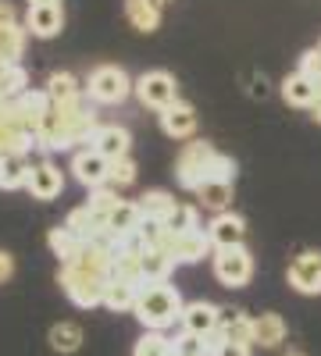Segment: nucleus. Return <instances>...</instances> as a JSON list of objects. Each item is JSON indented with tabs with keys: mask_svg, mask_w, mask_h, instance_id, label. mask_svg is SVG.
I'll return each instance as SVG.
<instances>
[{
	"mask_svg": "<svg viewBox=\"0 0 321 356\" xmlns=\"http://www.w3.org/2000/svg\"><path fill=\"white\" fill-rule=\"evenodd\" d=\"M182 310H186V303H182V296H179L175 285H168V282H143L132 314L139 317L143 328L164 332V328H171L175 321H182Z\"/></svg>",
	"mask_w": 321,
	"mask_h": 356,
	"instance_id": "obj_1",
	"label": "nucleus"
},
{
	"mask_svg": "<svg viewBox=\"0 0 321 356\" xmlns=\"http://www.w3.org/2000/svg\"><path fill=\"white\" fill-rule=\"evenodd\" d=\"M107 282L104 275H90V271H82V267L75 264H61V271H57V285L65 289V296L82 307V310H90V307H100L104 303V296H107Z\"/></svg>",
	"mask_w": 321,
	"mask_h": 356,
	"instance_id": "obj_2",
	"label": "nucleus"
},
{
	"mask_svg": "<svg viewBox=\"0 0 321 356\" xmlns=\"http://www.w3.org/2000/svg\"><path fill=\"white\" fill-rule=\"evenodd\" d=\"M90 104H93L90 97H79V100H72V104H54L57 114H61V122H65L68 150H75V146H90V143H93V132L100 129L97 111H93Z\"/></svg>",
	"mask_w": 321,
	"mask_h": 356,
	"instance_id": "obj_3",
	"label": "nucleus"
},
{
	"mask_svg": "<svg viewBox=\"0 0 321 356\" xmlns=\"http://www.w3.org/2000/svg\"><path fill=\"white\" fill-rule=\"evenodd\" d=\"M129 93H136V82L118 68V65H100L90 72V82H86V97L93 104H122Z\"/></svg>",
	"mask_w": 321,
	"mask_h": 356,
	"instance_id": "obj_4",
	"label": "nucleus"
},
{
	"mask_svg": "<svg viewBox=\"0 0 321 356\" xmlns=\"http://www.w3.org/2000/svg\"><path fill=\"white\" fill-rule=\"evenodd\" d=\"M214 154H218V150H214L211 143L189 139V143L182 146L179 161H175V178H179V186L189 189V193H196L200 182H203V175H208V164L214 161Z\"/></svg>",
	"mask_w": 321,
	"mask_h": 356,
	"instance_id": "obj_5",
	"label": "nucleus"
},
{
	"mask_svg": "<svg viewBox=\"0 0 321 356\" xmlns=\"http://www.w3.org/2000/svg\"><path fill=\"white\" fill-rule=\"evenodd\" d=\"M214 278L221 285H228V289H243L253 278V257H250V250L243 243L214 250Z\"/></svg>",
	"mask_w": 321,
	"mask_h": 356,
	"instance_id": "obj_6",
	"label": "nucleus"
},
{
	"mask_svg": "<svg viewBox=\"0 0 321 356\" xmlns=\"http://www.w3.org/2000/svg\"><path fill=\"white\" fill-rule=\"evenodd\" d=\"M136 97L143 107H154V111H164L179 100V86L168 72H147L136 79Z\"/></svg>",
	"mask_w": 321,
	"mask_h": 356,
	"instance_id": "obj_7",
	"label": "nucleus"
},
{
	"mask_svg": "<svg viewBox=\"0 0 321 356\" xmlns=\"http://www.w3.org/2000/svg\"><path fill=\"white\" fill-rule=\"evenodd\" d=\"M107 171H111V161H107L104 154H97L93 146H82V150H75V157H72V175H75L79 186H86V189L107 186Z\"/></svg>",
	"mask_w": 321,
	"mask_h": 356,
	"instance_id": "obj_8",
	"label": "nucleus"
},
{
	"mask_svg": "<svg viewBox=\"0 0 321 356\" xmlns=\"http://www.w3.org/2000/svg\"><path fill=\"white\" fill-rule=\"evenodd\" d=\"M164 250L175 257V264H196L203 257H211L214 243H211V235L203 228H196V232H186V235H168Z\"/></svg>",
	"mask_w": 321,
	"mask_h": 356,
	"instance_id": "obj_9",
	"label": "nucleus"
},
{
	"mask_svg": "<svg viewBox=\"0 0 321 356\" xmlns=\"http://www.w3.org/2000/svg\"><path fill=\"white\" fill-rule=\"evenodd\" d=\"M289 285L304 296H321V253L307 250L289 264Z\"/></svg>",
	"mask_w": 321,
	"mask_h": 356,
	"instance_id": "obj_10",
	"label": "nucleus"
},
{
	"mask_svg": "<svg viewBox=\"0 0 321 356\" xmlns=\"http://www.w3.org/2000/svg\"><path fill=\"white\" fill-rule=\"evenodd\" d=\"M25 29L36 40H54L65 29V11L61 4H33L25 11Z\"/></svg>",
	"mask_w": 321,
	"mask_h": 356,
	"instance_id": "obj_11",
	"label": "nucleus"
},
{
	"mask_svg": "<svg viewBox=\"0 0 321 356\" xmlns=\"http://www.w3.org/2000/svg\"><path fill=\"white\" fill-rule=\"evenodd\" d=\"M25 189L33 193V200H57V196H61V189H65V175H61V168H57V164L40 161V164H33V171H29Z\"/></svg>",
	"mask_w": 321,
	"mask_h": 356,
	"instance_id": "obj_12",
	"label": "nucleus"
},
{
	"mask_svg": "<svg viewBox=\"0 0 321 356\" xmlns=\"http://www.w3.org/2000/svg\"><path fill=\"white\" fill-rule=\"evenodd\" d=\"M208 235H211L214 250H221V246H240V243L246 239V221H243L240 214H232V211H221V214L211 218Z\"/></svg>",
	"mask_w": 321,
	"mask_h": 356,
	"instance_id": "obj_13",
	"label": "nucleus"
},
{
	"mask_svg": "<svg viewBox=\"0 0 321 356\" xmlns=\"http://www.w3.org/2000/svg\"><path fill=\"white\" fill-rule=\"evenodd\" d=\"M161 129L171 139H193V132H196V111L186 100H175L171 107L161 111Z\"/></svg>",
	"mask_w": 321,
	"mask_h": 356,
	"instance_id": "obj_14",
	"label": "nucleus"
},
{
	"mask_svg": "<svg viewBox=\"0 0 321 356\" xmlns=\"http://www.w3.org/2000/svg\"><path fill=\"white\" fill-rule=\"evenodd\" d=\"M93 150L97 154H104L107 161H122V157H129V150H132V136L122 129V125H100L97 132H93Z\"/></svg>",
	"mask_w": 321,
	"mask_h": 356,
	"instance_id": "obj_15",
	"label": "nucleus"
},
{
	"mask_svg": "<svg viewBox=\"0 0 321 356\" xmlns=\"http://www.w3.org/2000/svg\"><path fill=\"white\" fill-rule=\"evenodd\" d=\"M82 243H90V239H100V235L107 232V214H100L97 207H90V203H82V207H75V211L68 214V221H65Z\"/></svg>",
	"mask_w": 321,
	"mask_h": 356,
	"instance_id": "obj_16",
	"label": "nucleus"
},
{
	"mask_svg": "<svg viewBox=\"0 0 321 356\" xmlns=\"http://www.w3.org/2000/svg\"><path fill=\"white\" fill-rule=\"evenodd\" d=\"M139 225H143V211H139V203H132V200H122V203L107 214V232H111L118 243L129 239V235H136Z\"/></svg>",
	"mask_w": 321,
	"mask_h": 356,
	"instance_id": "obj_17",
	"label": "nucleus"
},
{
	"mask_svg": "<svg viewBox=\"0 0 321 356\" xmlns=\"http://www.w3.org/2000/svg\"><path fill=\"white\" fill-rule=\"evenodd\" d=\"M282 100L289 104V107H314V100H318V82L314 79H307L304 72H293V75H285L282 79Z\"/></svg>",
	"mask_w": 321,
	"mask_h": 356,
	"instance_id": "obj_18",
	"label": "nucleus"
},
{
	"mask_svg": "<svg viewBox=\"0 0 321 356\" xmlns=\"http://www.w3.org/2000/svg\"><path fill=\"white\" fill-rule=\"evenodd\" d=\"M214 328H218V307L214 303H203V300L186 303V310H182V332L211 335Z\"/></svg>",
	"mask_w": 321,
	"mask_h": 356,
	"instance_id": "obj_19",
	"label": "nucleus"
},
{
	"mask_svg": "<svg viewBox=\"0 0 321 356\" xmlns=\"http://www.w3.org/2000/svg\"><path fill=\"white\" fill-rule=\"evenodd\" d=\"M136 300H139V285H136V282H125V278H111V282H107L104 307H107L111 314H129V310H136Z\"/></svg>",
	"mask_w": 321,
	"mask_h": 356,
	"instance_id": "obj_20",
	"label": "nucleus"
},
{
	"mask_svg": "<svg viewBox=\"0 0 321 356\" xmlns=\"http://www.w3.org/2000/svg\"><path fill=\"white\" fill-rule=\"evenodd\" d=\"M125 18L139 33H157L161 29V4L154 0H125Z\"/></svg>",
	"mask_w": 321,
	"mask_h": 356,
	"instance_id": "obj_21",
	"label": "nucleus"
},
{
	"mask_svg": "<svg viewBox=\"0 0 321 356\" xmlns=\"http://www.w3.org/2000/svg\"><path fill=\"white\" fill-rule=\"evenodd\" d=\"M253 342L265 349H279L285 342V321L279 314H260L253 317Z\"/></svg>",
	"mask_w": 321,
	"mask_h": 356,
	"instance_id": "obj_22",
	"label": "nucleus"
},
{
	"mask_svg": "<svg viewBox=\"0 0 321 356\" xmlns=\"http://www.w3.org/2000/svg\"><path fill=\"white\" fill-rule=\"evenodd\" d=\"M47 97H50V104H72V100L86 97V89L79 86V79L72 72H54L47 79Z\"/></svg>",
	"mask_w": 321,
	"mask_h": 356,
	"instance_id": "obj_23",
	"label": "nucleus"
},
{
	"mask_svg": "<svg viewBox=\"0 0 321 356\" xmlns=\"http://www.w3.org/2000/svg\"><path fill=\"white\" fill-rule=\"evenodd\" d=\"M29 171H33V164L22 154H4L0 157V189H25Z\"/></svg>",
	"mask_w": 321,
	"mask_h": 356,
	"instance_id": "obj_24",
	"label": "nucleus"
},
{
	"mask_svg": "<svg viewBox=\"0 0 321 356\" xmlns=\"http://www.w3.org/2000/svg\"><path fill=\"white\" fill-rule=\"evenodd\" d=\"M196 203L211 214H221L232 207V182H203L196 189Z\"/></svg>",
	"mask_w": 321,
	"mask_h": 356,
	"instance_id": "obj_25",
	"label": "nucleus"
},
{
	"mask_svg": "<svg viewBox=\"0 0 321 356\" xmlns=\"http://www.w3.org/2000/svg\"><path fill=\"white\" fill-rule=\"evenodd\" d=\"M25 40H29L25 22L0 25V57H8L11 65H18V57H22V50H25Z\"/></svg>",
	"mask_w": 321,
	"mask_h": 356,
	"instance_id": "obj_26",
	"label": "nucleus"
},
{
	"mask_svg": "<svg viewBox=\"0 0 321 356\" xmlns=\"http://www.w3.org/2000/svg\"><path fill=\"white\" fill-rule=\"evenodd\" d=\"M47 246H50V253L61 260V264H68V260H75L82 239H79L68 225H57V228H50V235H47Z\"/></svg>",
	"mask_w": 321,
	"mask_h": 356,
	"instance_id": "obj_27",
	"label": "nucleus"
},
{
	"mask_svg": "<svg viewBox=\"0 0 321 356\" xmlns=\"http://www.w3.org/2000/svg\"><path fill=\"white\" fill-rule=\"evenodd\" d=\"M171 271H175V257L168 250H147L143 253V278L147 282H168Z\"/></svg>",
	"mask_w": 321,
	"mask_h": 356,
	"instance_id": "obj_28",
	"label": "nucleus"
},
{
	"mask_svg": "<svg viewBox=\"0 0 321 356\" xmlns=\"http://www.w3.org/2000/svg\"><path fill=\"white\" fill-rule=\"evenodd\" d=\"M47 342H50L54 353H75L82 346V328L72 324V321H61V324H54V328H50Z\"/></svg>",
	"mask_w": 321,
	"mask_h": 356,
	"instance_id": "obj_29",
	"label": "nucleus"
},
{
	"mask_svg": "<svg viewBox=\"0 0 321 356\" xmlns=\"http://www.w3.org/2000/svg\"><path fill=\"white\" fill-rule=\"evenodd\" d=\"M164 228H168L171 235H186V232H196V228H200L196 207H189V203H175L171 211L164 214Z\"/></svg>",
	"mask_w": 321,
	"mask_h": 356,
	"instance_id": "obj_30",
	"label": "nucleus"
},
{
	"mask_svg": "<svg viewBox=\"0 0 321 356\" xmlns=\"http://www.w3.org/2000/svg\"><path fill=\"white\" fill-rule=\"evenodd\" d=\"M132 356H175V339H164V332H143Z\"/></svg>",
	"mask_w": 321,
	"mask_h": 356,
	"instance_id": "obj_31",
	"label": "nucleus"
},
{
	"mask_svg": "<svg viewBox=\"0 0 321 356\" xmlns=\"http://www.w3.org/2000/svg\"><path fill=\"white\" fill-rule=\"evenodd\" d=\"M139 211H143V218H161L164 221V214L175 207V200H171V193H164V189H147L139 200Z\"/></svg>",
	"mask_w": 321,
	"mask_h": 356,
	"instance_id": "obj_32",
	"label": "nucleus"
},
{
	"mask_svg": "<svg viewBox=\"0 0 321 356\" xmlns=\"http://www.w3.org/2000/svg\"><path fill=\"white\" fill-rule=\"evenodd\" d=\"M25 89H29L25 68H22V65H11V68L4 72V79H0V100H18Z\"/></svg>",
	"mask_w": 321,
	"mask_h": 356,
	"instance_id": "obj_33",
	"label": "nucleus"
},
{
	"mask_svg": "<svg viewBox=\"0 0 321 356\" xmlns=\"http://www.w3.org/2000/svg\"><path fill=\"white\" fill-rule=\"evenodd\" d=\"M136 182V161L132 157H122V161H111V171H107V186L114 189H125Z\"/></svg>",
	"mask_w": 321,
	"mask_h": 356,
	"instance_id": "obj_34",
	"label": "nucleus"
},
{
	"mask_svg": "<svg viewBox=\"0 0 321 356\" xmlns=\"http://www.w3.org/2000/svg\"><path fill=\"white\" fill-rule=\"evenodd\" d=\"M203 182H236V164H232V157L214 154V161L208 164V175H203Z\"/></svg>",
	"mask_w": 321,
	"mask_h": 356,
	"instance_id": "obj_35",
	"label": "nucleus"
},
{
	"mask_svg": "<svg viewBox=\"0 0 321 356\" xmlns=\"http://www.w3.org/2000/svg\"><path fill=\"white\" fill-rule=\"evenodd\" d=\"M175 356H211V349H208V342H203V335L182 332L179 339H175Z\"/></svg>",
	"mask_w": 321,
	"mask_h": 356,
	"instance_id": "obj_36",
	"label": "nucleus"
},
{
	"mask_svg": "<svg viewBox=\"0 0 321 356\" xmlns=\"http://www.w3.org/2000/svg\"><path fill=\"white\" fill-rule=\"evenodd\" d=\"M90 193H93V196L86 200V203H90V207H97L100 214H111L114 207L122 203V200H118V189H114V186H97V189H90Z\"/></svg>",
	"mask_w": 321,
	"mask_h": 356,
	"instance_id": "obj_37",
	"label": "nucleus"
},
{
	"mask_svg": "<svg viewBox=\"0 0 321 356\" xmlns=\"http://www.w3.org/2000/svg\"><path fill=\"white\" fill-rule=\"evenodd\" d=\"M297 72H304L307 79L321 82V47H311V50H304V57H300V68H297Z\"/></svg>",
	"mask_w": 321,
	"mask_h": 356,
	"instance_id": "obj_38",
	"label": "nucleus"
},
{
	"mask_svg": "<svg viewBox=\"0 0 321 356\" xmlns=\"http://www.w3.org/2000/svg\"><path fill=\"white\" fill-rule=\"evenodd\" d=\"M214 356H250V346H246V342H228V339H225V342L218 346Z\"/></svg>",
	"mask_w": 321,
	"mask_h": 356,
	"instance_id": "obj_39",
	"label": "nucleus"
},
{
	"mask_svg": "<svg viewBox=\"0 0 321 356\" xmlns=\"http://www.w3.org/2000/svg\"><path fill=\"white\" fill-rule=\"evenodd\" d=\"M11 275H15V257L0 250V285H4V282H11Z\"/></svg>",
	"mask_w": 321,
	"mask_h": 356,
	"instance_id": "obj_40",
	"label": "nucleus"
},
{
	"mask_svg": "<svg viewBox=\"0 0 321 356\" xmlns=\"http://www.w3.org/2000/svg\"><path fill=\"white\" fill-rule=\"evenodd\" d=\"M8 22H18V11L11 0H0V25H8Z\"/></svg>",
	"mask_w": 321,
	"mask_h": 356,
	"instance_id": "obj_41",
	"label": "nucleus"
},
{
	"mask_svg": "<svg viewBox=\"0 0 321 356\" xmlns=\"http://www.w3.org/2000/svg\"><path fill=\"white\" fill-rule=\"evenodd\" d=\"M311 118H314V122H318V125H321V97H318V100H314V107H311Z\"/></svg>",
	"mask_w": 321,
	"mask_h": 356,
	"instance_id": "obj_42",
	"label": "nucleus"
},
{
	"mask_svg": "<svg viewBox=\"0 0 321 356\" xmlns=\"http://www.w3.org/2000/svg\"><path fill=\"white\" fill-rule=\"evenodd\" d=\"M11 68V61H8V57H0V79H4V72Z\"/></svg>",
	"mask_w": 321,
	"mask_h": 356,
	"instance_id": "obj_43",
	"label": "nucleus"
},
{
	"mask_svg": "<svg viewBox=\"0 0 321 356\" xmlns=\"http://www.w3.org/2000/svg\"><path fill=\"white\" fill-rule=\"evenodd\" d=\"M33 4H61V0H29V8Z\"/></svg>",
	"mask_w": 321,
	"mask_h": 356,
	"instance_id": "obj_44",
	"label": "nucleus"
},
{
	"mask_svg": "<svg viewBox=\"0 0 321 356\" xmlns=\"http://www.w3.org/2000/svg\"><path fill=\"white\" fill-rule=\"evenodd\" d=\"M285 356H304V353H300V349H289V353H285Z\"/></svg>",
	"mask_w": 321,
	"mask_h": 356,
	"instance_id": "obj_45",
	"label": "nucleus"
},
{
	"mask_svg": "<svg viewBox=\"0 0 321 356\" xmlns=\"http://www.w3.org/2000/svg\"><path fill=\"white\" fill-rule=\"evenodd\" d=\"M154 4H168V0H154Z\"/></svg>",
	"mask_w": 321,
	"mask_h": 356,
	"instance_id": "obj_46",
	"label": "nucleus"
},
{
	"mask_svg": "<svg viewBox=\"0 0 321 356\" xmlns=\"http://www.w3.org/2000/svg\"><path fill=\"white\" fill-rule=\"evenodd\" d=\"M318 97H321V82H318Z\"/></svg>",
	"mask_w": 321,
	"mask_h": 356,
	"instance_id": "obj_47",
	"label": "nucleus"
},
{
	"mask_svg": "<svg viewBox=\"0 0 321 356\" xmlns=\"http://www.w3.org/2000/svg\"><path fill=\"white\" fill-rule=\"evenodd\" d=\"M318 47H321V43H318Z\"/></svg>",
	"mask_w": 321,
	"mask_h": 356,
	"instance_id": "obj_48",
	"label": "nucleus"
}]
</instances>
